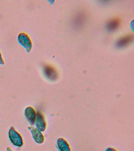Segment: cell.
<instances>
[{"instance_id":"1","label":"cell","mask_w":134,"mask_h":151,"mask_svg":"<svg viewBox=\"0 0 134 151\" xmlns=\"http://www.w3.org/2000/svg\"><path fill=\"white\" fill-rule=\"evenodd\" d=\"M87 19L86 12L83 10H79L73 17L72 24L75 28L81 29L85 25Z\"/></svg>"},{"instance_id":"2","label":"cell","mask_w":134,"mask_h":151,"mask_svg":"<svg viewBox=\"0 0 134 151\" xmlns=\"http://www.w3.org/2000/svg\"><path fill=\"white\" fill-rule=\"evenodd\" d=\"M43 71L44 75L49 80L54 81L58 78V72L52 65L45 64L43 66Z\"/></svg>"},{"instance_id":"3","label":"cell","mask_w":134,"mask_h":151,"mask_svg":"<svg viewBox=\"0 0 134 151\" xmlns=\"http://www.w3.org/2000/svg\"><path fill=\"white\" fill-rule=\"evenodd\" d=\"M9 137L11 142L15 146L17 147L23 146V142L21 136L13 127H11L9 131Z\"/></svg>"},{"instance_id":"4","label":"cell","mask_w":134,"mask_h":151,"mask_svg":"<svg viewBox=\"0 0 134 151\" xmlns=\"http://www.w3.org/2000/svg\"><path fill=\"white\" fill-rule=\"evenodd\" d=\"M19 42L29 52L31 51L32 47V42L28 34L24 32H21L18 36Z\"/></svg>"},{"instance_id":"5","label":"cell","mask_w":134,"mask_h":151,"mask_svg":"<svg viewBox=\"0 0 134 151\" xmlns=\"http://www.w3.org/2000/svg\"><path fill=\"white\" fill-rule=\"evenodd\" d=\"M36 121V125L37 129L41 132H44L46 129L47 122L43 113L39 111L37 112Z\"/></svg>"},{"instance_id":"6","label":"cell","mask_w":134,"mask_h":151,"mask_svg":"<svg viewBox=\"0 0 134 151\" xmlns=\"http://www.w3.org/2000/svg\"><path fill=\"white\" fill-rule=\"evenodd\" d=\"M133 34H127L118 39L116 42V45L119 48L127 47L133 42Z\"/></svg>"},{"instance_id":"7","label":"cell","mask_w":134,"mask_h":151,"mask_svg":"<svg viewBox=\"0 0 134 151\" xmlns=\"http://www.w3.org/2000/svg\"><path fill=\"white\" fill-rule=\"evenodd\" d=\"M28 128L31 132L33 138L36 142L41 144L44 142L45 140L44 136L41 131L37 128L32 127V126L29 127Z\"/></svg>"},{"instance_id":"8","label":"cell","mask_w":134,"mask_h":151,"mask_svg":"<svg viewBox=\"0 0 134 151\" xmlns=\"http://www.w3.org/2000/svg\"><path fill=\"white\" fill-rule=\"evenodd\" d=\"M25 116L27 120L31 124H34L36 122V111L33 107H28L24 111Z\"/></svg>"},{"instance_id":"9","label":"cell","mask_w":134,"mask_h":151,"mask_svg":"<svg viewBox=\"0 0 134 151\" xmlns=\"http://www.w3.org/2000/svg\"><path fill=\"white\" fill-rule=\"evenodd\" d=\"M120 19L118 17H113L110 19L107 22V27L109 30L113 31L116 30L120 26Z\"/></svg>"},{"instance_id":"10","label":"cell","mask_w":134,"mask_h":151,"mask_svg":"<svg viewBox=\"0 0 134 151\" xmlns=\"http://www.w3.org/2000/svg\"><path fill=\"white\" fill-rule=\"evenodd\" d=\"M57 145L59 151H71L69 143L63 138H59L57 139Z\"/></svg>"},{"instance_id":"11","label":"cell","mask_w":134,"mask_h":151,"mask_svg":"<svg viewBox=\"0 0 134 151\" xmlns=\"http://www.w3.org/2000/svg\"><path fill=\"white\" fill-rule=\"evenodd\" d=\"M105 151H118L114 147H107L105 150Z\"/></svg>"},{"instance_id":"12","label":"cell","mask_w":134,"mask_h":151,"mask_svg":"<svg viewBox=\"0 0 134 151\" xmlns=\"http://www.w3.org/2000/svg\"><path fill=\"white\" fill-rule=\"evenodd\" d=\"M4 60H3V57H2L1 53V52H0V64L4 65Z\"/></svg>"},{"instance_id":"13","label":"cell","mask_w":134,"mask_h":151,"mask_svg":"<svg viewBox=\"0 0 134 151\" xmlns=\"http://www.w3.org/2000/svg\"><path fill=\"white\" fill-rule=\"evenodd\" d=\"M7 151H13L11 150V149L10 147H8L7 149Z\"/></svg>"}]
</instances>
